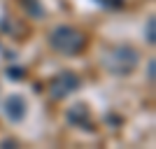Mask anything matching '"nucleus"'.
<instances>
[{
	"label": "nucleus",
	"mask_w": 156,
	"mask_h": 149,
	"mask_svg": "<svg viewBox=\"0 0 156 149\" xmlns=\"http://www.w3.org/2000/svg\"><path fill=\"white\" fill-rule=\"evenodd\" d=\"M7 77L9 79H23V70H21V68H9V70H7Z\"/></svg>",
	"instance_id": "nucleus-7"
},
{
	"label": "nucleus",
	"mask_w": 156,
	"mask_h": 149,
	"mask_svg": "<svg viewBox=\"0 0 156 149\" xmlns=\"http://www.w3.org/2000/svg\"><path fill=\"white\" fill-rule=\"evenodd\" d=\"M98 5L107 7V9H119V7H124V0H96Z\"/></svg>",
	"instance_id": "nucleus-6"
},
{
	"label": "nucleus",
	"mask_w": 156,
	"mask_h": 149,
	"mask_svg": "<svg viewBox=\"0 0 156 149\" xmlns=\"http://www.w3.org/2000/svg\"><path fill=\"white\" fill-rule=\"evenodd\" d=\"M2 147H16V142H14V140H5V142H2Z\"/></svg>",
	"instance_id": "nucleus-9"
},
{
	"label": "nucleus",
	"mask_w": 156,
	"mask_h": 149,
	"mask_svg": "<svg viewBox=\"0 0 156 149\" xmlns=\"http://www.w3.org/2000/svg\"><path fill=\"white\" fill-rule=\"evenodd\" d=\"M147 40L154 42V19H149V23H147Z\"/></svg>",
	"instance_id": "nucleus-8"
},
{
	"label": "nucleus",
	"mask_w": 156,
	"mask_h": 149,
	"mask_svg": "<svg viewBox=\"0 0 156 149\" xmlns=\"http://www.w3.org/2000/svg\"><path fill=\"white\" fill-rule=\"evenodd\" d=\"M49 42H51V47L56 51L65 54V56H75V54H79L84 49L86 37H84V33H79L77 28H72V26H58L51 30Z\"/></svg>",
	"instance_id": "nucleus-1"
},
{
	"label": "nucleus",
	"mask_w": 156,
	"mask_h": 149,
	"mask_svg": "<svg viewBox=\"0 0 156 149\" xmlns=\"http://www.w3.org/2000/svg\"><path fill=\"white\" fill-rule=\"evenodd\" d=\"M68 121L75 123V126H86L89 123V110H86V105L84 103L72 105L70 112H68Z\"/></svg>",
	"instance_id": "nucleus-5"
},
{
	"label": "nucleus",
	"mask_w": 156,
	"mask_h": 149,
	"mask_svg": "<svg viewBox=\"0 0 156 149\" xmlns=\"http://www.w3.org/2000/svg\"><path fill=\"white\" fill-rule=\"evenodd\" d=\"M79 89V77L75 75V72L70 70H63L61 75H56V77L51 79V84H49V96L54 98V100H61V98L70 96L72 91Z\"/></svg>",
	"instance_id": "nucleus-3"
},
{
	"label": "nucleus",
	"mask_w": 156,
	"mask_h": 149,
	"mask_svg": "<svg viewBox=\"0 0 156 149\" xmlns=\"http://www.w3.org/2000/svg\"><path fill=\"white\" fill-rule=\"evenodd\" d=\"M2 110H5V114L12 121H21L23 114H26V103H23L21 96H9L5 100V105H2Z\"/></svg>",
	"instance_id": "nucleus-4"
},
{
	"label": "nucleus",
	"mask_w": 156,
	"mask_h": 149,
	"mask_svg": "<svg viewBox=\"0 0 156 149\" xmlns=\"http://www.w3.org/2000/svg\"><path fill=\"white\" fill-rule=\"evenodd\" d=\"M149 79H154V61L149 63Z\"/></svg>",
	"instance_id": "nucleus-10"
},
{
	"label": "nucleus",
	"mask_w": 156,
	"mask_h": 149,
	"mask_svg": "<svg viewBox=\"0 0 156 149\" xmlns=\"http://www.w3.org/2000/svg\"><path fill=\"white\" fill-rule=\"evenodd\" d=\"M137 51L133 47H114L107 51V59H105V68L112 72V75H128L130 70H135L137 65Z\"/></svg>",
	"instance_id": "nucleus-2"
}]
</instances>
